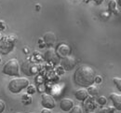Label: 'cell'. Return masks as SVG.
<instances>
[{
	"label": "cell",
	"instance_id": "cell-12",
	"mask_svg": "<svg viewBox=\"0 0 121 113\" xmlns=\"http://www.w3.org/2000/svg\"><path fill=\"white\" fill-rule=\"evenodd\" d=\"M44 41H45L46 45L48 46H52L55 42H56V36L52 32H48L44 35Z\"/></svg>",
	"mask_w": 121,
	"mask_h": 113
},
{
	"label": "cell",
	"instance_id": "cell-16",
	"mask_svg": "<svg viewBox=\"0 0 121 113\" xmlns=\"http://www.w3.org/2000/svg\"><path fill=\"white\" fill-rule=\"evenodd\" d=\"M113 82H114V84L116 85V87H117V89L121 92V78H114L113 79Z\"/></svg>",
	"mask_w": 121,
	"mask_h": 113
},
{
	"label": "cell",
	"instance_id": "cell-18",
	"mask_svg": "<svg viewBox=\"0 0 121 113\" xmlns=\"http://www.w3.org/2000/svg\"><path fill=\"white\" fill-rule=\"evenodd\" d=\"M35 93V87L34 85H28L27 87V94L28 95H34Z\"/></svg>",
	"mask_w": 121,
	"mask_h": 113
},
{
	"label": "cell",
	"instance_id": "cell-27",
	"mask_svg": "<svg viewBox=\"0 0 121 113\" xmlns=\"http://www.w3.org/2000/svg\"><path fill=\"white\" fill-rule=\"evenodd\" d=\"M117 4H118V6L121 8V0H118V1H117Z\"/></svg>",
	"mask_w": 121,
	"mask_h": 113
},
{
	"label": "cell",
	"instance_id": "cell-4",
	"mask_svg": "<svg viewBox=\"0 0 121 113\" xmlns=\"http://www.w3.org/2000/svg\"><path fill=\"white\" fill-rule=\"evenodd\" d=\"M3 73L8 76H18L20 73V65L17 59L9 60L3 67Z\"/></svg>",
	"mask_w": 121,
	"mask_h": 113
},
{
	"label": "cell",
	"instance_id": "cell-22",
	"mask_svg": "<svg viewBox=\"0 0 121 113\" xmlns=\"http://www.w3.org/2000/svg\"><path fill=\"white\" fill-rule=\"evenodd\" d=\"M5 108H6V106H5L4 101L0 100V113H2L4 110H5Z\"/></svg>",
	"mask_w": 121,
	"mask_h": 113
},
{
	"label": "cell",
	"instance_id": "cell-29",
	"mask_svg": "<svg viewBox=\"0 0 121 113\" xmlns=\"http://www.w3.org/2000/svg\"><path fill=\"white\" fill-rule=\"evenodd\" d=\"M0 38H1V34H0Z\"/></svg>",
	"mask_w": 121,
	"mask_h": 113
},
{
	"label": "cell",
	"instance_id": "cell-17",
	"mask_svg": "<svg viewBox=\"0 0 121 113\" xmlns=\"http://www.w3.org/2000/svg\"><path fill=\"white\" fill-rule=\"evenodd\" d=\"M69 113H82V108L80 106H74L70 109Z\"/></svg>",
	"mask_w": 121,
	"mask_h": 113
},
{
	"label": "cell",
	"instance_id": "cell-6",
	"mask_svg": "<svg viewBox=\"0 0 121 113\" xmlns=\"http://www.w3.org/2000/svg\"><path fill=\"white\" fill-rule=\"evenodd\" d=\"M76 65V59L73 57V56H65L62 58V60L60 61V65L63 67L64 70H67V71H70L72 69H74V67Z\"/></svg>",
	"mask_w": 121,
	"mask_h": 113
},
{
	"label": "cell",
	"instance_id": "cell-3",
	"mask_svg": "<svg viewBox=\"0 0 121 113\" xmlns=\"http://www.w3.org/2000/svg\"><path fill=\"white\" fill-rule=\"evenodd\" d=\"M29 84V81L26 78H16L9 83V90L12 94H19L23 89L27 88Z\"/></svg>",
	"mask_w": 121,
	"mask_h": 113
},
{
	"label": "cell",
	"instance_id": "cell-26",
	"mask_svg": "<svg viewBox=\"0 0 121 113\" xmlns=\"http://www.w3.org/2000/svg\"><path fill=\"white\" fill-rule=\"evenodd\" d=\"M41 113H51V111H50V109H48V108H45V109H43V110L41 111Z\"/></svg>",
	"mask_w": 121,
	"mask_h": 113
},
{
	"label": "cell",
	"instance_id": "cell-8",
	"mask_svg": "<svg viewBox=\"0 0 121 113\" xmlns=\"http://www.w3.org/2000/svg\"><path fill=\"white\" fill-rule=\"evenodd\" d=\"M74 107V101L70 98H63L60 103V108L62 111H70Z\"/></svg>",
	"mask_w": 121,
	"mask_h": 113
},
{
	"label": "cell",
	"instance_id": "cell-7",
	"mask_svg": "<svg viewBox=\"0 0 121 113\" xmlns=\"http://www.w3.org/2000/svg\"><path fill=\"white\" fill-rule=\"evenodd\" d=\"M41 105L45 108L51 109V108H55L56 103H55L54 98L51 96V95H42V97H41Z\"/></svg>",
	"mask_w": 121,
	"mask_h": 113
},
{
	"label": "cell",
	"instance_id": "cell-23",
	"mask_svg": "<svg viewBox=\"0 0 121 113\" xmlns=\"http://www.w3.org/2000/svg\"><path fill=\"white\" fill-rule=\"evenodd\" d=\"M6 29V23L4 21H0V31H4Z\"/></svg>",
	"mask_w": 121,
	"mask_h": 113
},
{
	"label": "cell",
	"instance_id": "cell-1",
	"mask_svg": "<svg viewBox=\"0 0 121 113\" xmlns=\"http://www.w3.org/2000/svg\"><path fill=\"white\" fill-rule=\"evenodd\" d=\"M95 71L93 68L87 65H80L74 74V81L81 87H89L94 83Z\"/></svg>",
	"mask_w": 121,
	"mask_h": 113
},
{
	"label": "cell",
	"instance_id": "cell-20",
	"mask_svg": "<svg viewBox=\"0 0 121 113\" xmlns=\"http://www.w3.org/2000/svg\"><path fill=\"white\" fill-rule=\"evenodd\" d=\"M113 108H102L100 110V113H111L113 111Z\"/></svg>",
	"mask_w": 121,
	"mask_h": 113
},
{
	"label": "cell",
	"instance_id": "cell-5",
	"mask_svg": "<svg viewBox=\"0 0 121 113\" xmlns=\"http://www.w3.org/2000/svg\"><path fill=\"white\" fill-rule=\"evenodd\" d=\"M44 58L47 62L51 63L53 65H58L60 63V56L58 55L57 51L53 49H49L46 51Z\"/></svg>",
	"mask_w": 121,
	"mask_h": 113
},
{
	"label": "cell",
	"instance_id": "cell-9",
	"mask_svg": "<svg viewBox=\"0 0 121 113\" xmlns=\"http://www.w3.org/2000/svg\"><path fill=\"white\" fill-rule=\"evenodd\" d=\"M22 71H23V73H24L25 75L32 76V75H34L35 73H36L37 69H36V67L34 65H32L30 63H28V62H25V63H23V65H22Z\"/></svg>",
	"mask_w": 121,
	"mask_h": 113
},
{
	"label": "cell",
	"instance_id": "cell-10",
	"mask_svg": "<svg viewBox=\"0 0 121 113\" xmlns=\"http://www.w3.org/2000/svg\"><path fill=\"white\" fill-rule=\"evenodd\" d=\"M110 99L113 102L114 108L117 110H121V95L112 93V94H110Z\"/></svg>",
	"mask_w": 121,
	"mask_h": 113
},
{
	"label": "cell",
	"instance_id": "cell-21",
	"mask_svg": "<svg viewBox=\"0 0 121 113\" xmlns=\"http://www.w3.org/2000/svg\"><path fill=\"white\" fill-rule=\"evenodd\" d=\"M91 1H93L96 5H101L104 0H86L85 2H86V3H89V2H91Z\"/></svg>",
	"mask_w": 121,
	"mask_h": 113
},
{
	"label": "cell",
	"instance_id": "cell-24",
	"mask_svg": "<svg viewBox=\"0 0 121 113\" xmlns=\"http://www.w3.org/2000/svg\"><path fill=\"white\" fill-rule=\"evenodd\" d=\"M57 71H58V73H59L60 75H61V74L64 73V69H63V67H62L61 65H60V66L57 67Z\"/></svg>",
	"mask_w": 121,
	"mask_h": 113
},
{
	"label": "cell",
	"instance_id": "cell-2",
	"mask_svg": "<svg viewBox=\"0 0 121 113\" xmlns=\"http://www.w3.org/2000/svg\"><path fill=\"white\" fill-rule=\"evenodd\" d=\"M16 40H17V37L14 35L1 36V38H0V53L3 55H7L9 52H11L14 49Z\"/></svg>",
	"mask_w": 121,
	"mask_h": 113
},
{
	"label": "cell",
	"instance_id": "cell-28",
	"mask_svg": "<svg viewBox=\"0 0 121 113\" xmlns=\"http://www.w3.org/2000/svg\"><path fill=\"white\" fill-rule=\"evenodd\" d=\"M0 63H1V57H0Z\"/></svg>",
	"mask_w": 121,
	"mask_h": 113
},
{
	"label": "cell",
	"instance_id": "cell-14",
	"mask_svg": "<svg viewBox=\"0 0 121 113\" xmlns=\"http://www.w3.org/2000/svg\"><path fill=\"white\" fill-rule=\"evenodd\" d=\"M88 93H89V95H91V96H96L99 94V89H98L97 86L92 84V85L88 87Z\"/></svg>",
	"mask_w": 121,
	"mask_h": 113
},
{
	"label": "cell",
	"instance_id": "cell-19",
	"mask_svg": "<svg viewBox=\"0 0 121 113\" xmlns=\"http://www.w3.org/2000/svg\"><path fill=\"white\" fill-rule=\"evenodd\" d=\"M97 102H98V103H99L100 105L104 106V105H105L106 103H107V100H106V98L104 96H100L99 98H98Z\"/></svg>",
	"mask_w": 121,
	"mask_h": 113
},
{
	"label": "cell",
	"instance_id": "cell-13",
	"mask_svg": "<svg viewBox=\"0 0 121 113\" xmlns=\"http://www.w3.org/2000/svg\"><path fill=\"white\" fill-rule=\"evenodd\" d=\"M57 53H58V55L60 57L68 56L69 53H70V48L67 45H65V44H61L57 49Z\"/></svg>",
	"mask_w": 121,
	"mask_h": 113
},
{
	"label": "cell",
	"instance_id": "cell-15",
	"mask_svg": "<svg viewBox=\"0 0 121 113\" xmlns=\"http://www.w3.org/2000/svg\"><path fill=\"white\" fill-rule=\"evenodd\" d=\"M117 3L116 0H109L108 8H109V10L110 11L117 12Z\"/></svg>",
	"mask_w": 121,
	"mask_h": 113
},
{
	"label": "cell",
	"instance_id": "cell-11",
	"mask_svg": "<svg viewBox=\"0 0 121 113\" xmlns=\"http://www.w3.org/2000/svg\"><path fill=\"white\" fill-rule=\"evenodd\" d=\"M75 96L77 100H80V101H85L88 97H89V93H88V90L87 89H84V88H81V89H78L75 92Z\"/></svg>",
	"mask_w": 121,
	"mask_h": 113
},
{
	"label": "cell",
	"instance_id": "cell-25",
	"mask_svg": "<svg viewBox=\"0 0 121 113\" xmlns=\"http://www.w3.org/2000/svg\"><path fill=\"white\" fill-rule=\"evenodd\" d=\"M94 82H96V83H100V82H102V77H100V76H95Z\"/></svg>",
	"mask_w": 121,
	"mask_h": 113
}]
</instances>
